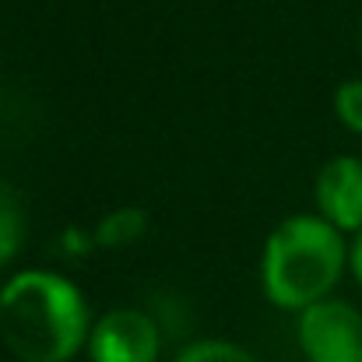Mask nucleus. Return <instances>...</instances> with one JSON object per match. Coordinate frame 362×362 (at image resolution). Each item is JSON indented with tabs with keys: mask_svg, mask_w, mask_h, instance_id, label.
<instances>
[{
	"mask_svg": "<svg viewBox=\"0 0 362 362\" xmlns=\"http://www.w3.org/2000/svg\"><path fill=\"white\" fill-rule=\"evenodd\" d=\"M85 356L88 362H158L162 327L141 306H113L95 317Z\"/></svg>",
	"mask_w": 362,
	"mask_h": 362,
	"instance_id": "4",
	"label": "nucleus"
},
{
	"mask_svg": "<svg viewBox=\"0 0 362 362\" xmlns=\"http://www.w3.org/2000/svg\"><path fill=\"white\" fill-rule=\"evenodd\" d=\"M349 271L356 278V285L362 288V233L352 236V246H349Z\"/></svg>",
	"mask_w": 362,
	"mask_h": 362,
	"instance_id": "10",
	"label": "nucleus"
},
{
	"mask_svg": "<svg viewBox=\"0 0 362 362\" xmlns=\"http://www.w3.org/2000/svg\"><path fill=\"white\" fill-rule=\"evenodd\" d=\"M349 246L341 229L317 211L281 218L260 250V292L274 310L303 313L331 299L349 271Z\"/></svg>",
	"mask_w": 362,
	"mask_h": 362,
	"instance_id": "2",
	"label": "nucleus"
},
{
	"mask_svg": "<svg viewBox=\"0 0 362 362\" xmlns=\"http://www.w3.org/2000/svg\"><path fill=\"white\" fill-rule=\"evenodd\" d=\"M331 106H334L338 123H341L345 130H352V134H359L362 137V78H349V81H341V85L334 88Z\"/></svg>",
	"mask_w": 362,
	"mask_h": 362,
	"instance_id": "9",
	"label": "nucleus"
},
{
	"mask_svg": "<svg viewBox=\"0 0 362 362\" xmlns=\"http://www.w3.org/2000/svg\"><path fill=\"white\" fill-rule=\"evenodd\" d=\"M296 341L306 362H362V310L349 299H320L296 313Z\"/></svg>",
	"mask_w": 362,
	"mask_h": 362,
	"instance_id": "3",
	"label": "nucleus"
},
{
	"mask_svg": "<svg viewBox=\"0 0 362 362\" xmlns=\"http://www.w3.org/2000/svg\"><path fill=\"white\" fill-rule=\"evenodd\" d=\"M169 362H257L250 349H243L236 341H226V338H201V341H190L183 345Z\"/></svg>",
	"mask_w": 362,
	"mask_h": 362,
	"instance_id": "8",
	"label": "nucleus"
},
{
	"mask_svg": "<svg viewBox=\"0 0 362 362\" xmlns=\"http://www.w3.org/2000/svg\"><path fill=\"white\" fill-rule=\"evenodd\" d=\"M148 233V211L137 208V204H123L106 211L95 229H92V240L103 250H123V246H134L137 240H144Z\"/></svg>",
	"mask_w": 362,
	"mask_h": 362,
	"instance_id": "6",
	"label": "nucleus"
},
{
	"mask_svg": "<svg viewBox=\"0 0 362 362\" xmlns=\"http://www.w3.org/2000/svg\"><path fill=\"white\" fill-rule=\"evenodd\" d=\"M0 296H4V278H0Z\"/></svg>",
	"mask_w": 362,
	"mask_h": 362,
	"instance_id": "11",
	"label": "nucleus"
},
{
	"mask_svg": "<svg viewBox=\"0 0 362 362\" xmlns=\"http://www.w3.org/2000/svg\"><path fill=\"white\" fill-rule=\"evenodd\" d=\"M28 240V218H25V208L18 201V194L0 183V267L14 264L25 250Z\"/></svg>",
	"mask_w": 362,
	"mask_h": 362,
	"instance_id": "7",
	"label": "nucleus"
},
{
	"mask_svg": "<svg viewBox=\"0 0 362 362\" xmlns=\"http://www.w3.org/2000/svg\"><path fill=\"white\" fill-rule=\"evenodd\" d=\"M92 303L53 267H25L4 281L0 345L18 362H74L92 338Z\"/></svg>",
	"mask_w": 362,
	"mask_h": 362,
	"instance_id": "1",
	"label": "nucleus"
},
{
	"mask_svg": "<svg viewBox=\"0 0 362 362\" xmlns=\"http://www.w3.org/2000/svg\"><path fill=\"white\" fill-rule=\"evenodd\" d=\"M313 204L324 222L341 229L345 236L362 233V158L334 155L320 165L313 180Z\"/></svg>",
	"mask_w": 362,
	"mask_h": 362,
	"instance_id": "5",
	"label": "nucleus"
}]
</instances>
